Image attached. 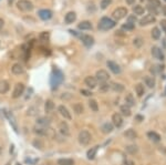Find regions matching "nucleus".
<instances>
[{
  "mask_svg": "<svg viewBox=\"0 0 166 165\" xmlns=\"http://www.w3.org/2000/svg\"><path fill=\"white\" fill-rule=\"evenodd\" d=\"M115 21H113L112 19H110L108 17H103L99 22V29L100 30H110L112 28L115 27Z\"/></svg>",
  "mask_w": 166,
  "mask_h": 165,
  "instance_id": "obj_1",
  "label": "nucleus"
},
{
  "mask_svg": "<svg viewBox=\"0 0 166 165\" xmlns=\"http://www.w3.org/2000/svg\"><path fill=\"white\" fill-rule=\"evenodd\" d=\"M62 81H63V74H62V72L58 69H54L53 74L51 76V86H52V89L57 88Z\"/></svg>",
  "mask_w": 166,
  "mask_h": 165,
  "instance_id": "obj_2",
  "label": "nucleus"
},
{
  "mask_svg": "<svg viewBox=\"0 0 166 165\" xmlns=\"http://www.w3.org/2000/svg\"><path fill=\"white\" fill-rule=\"evenodd\" d=\"M17 6L18 9L21 11H31L33 9V5L29 0H19Z\"/></svg>",
  "mask_w": 166,
  "mask_h": 165,
  "instance_id": "obj_3",
  "label": "nucleus"
},
{
  "mask_svg": "<svg viewBox=\"0 0 166 165\" xmlns=\"http://www.w3.org/2000/svg\"><path fill=\"white\" fill-rule=\"evenodd\" d=\"M91 134H90V132L88 131H81L80 132V134H79V142H80V144L82 145H88L91 141Z\"/></svg>",
  "mask_w": 166,
  "mask_h": 165,
  "instance_id": "obj_4",
  "label": "nucleus"
},
{
  "mask_svg": "<svg viewBox=\"0 0 166 165\" xmlns=\"http://www.w3.org/2000/svg\"><path fill=\"white\" fill-rule=\"evenodd\" d=\"M126 14H127V9H126V8H123V7H120L113 11L112 16L115 20H121V19L126 17Z\"/></svg>",
  "mask_w": 166,
  "mask_h": 165,
  "instance_id": "obj_5",
  "label": "nucleus"
},
{
  "mask_svg": "<svg viewBox=\"0 0 166 165\" xmlns=\"http://www.w3.org/2000/svg\"><path fill=\"white\" fill-rule=\"evenodd\" d=\"M23 91H24V86L23 83H17L14 86V93H12V98L14 99H18L20 98L22 94H23Z\"/></svg>",
  "mask_w": 166,
  "mask_h": 165,
  "instance_id": "obj_6",
  "label": "nucleus"
},
{
  "mask_svg": "<svg viewBox=\"0 0 166 165\" xmlns=\"http://www.w3.org/2000/svg\"><path fill=\"white\" fill-rule=\"evenodd\" d=\"M110 78L108 73L105 71V70H99L96 74H95V79L96 81H100V82H106Z\"/></svg>",
  "mask_w": 166,
  "mask_h": 165,
  "instance_id": "obj_7",
  "label": "nucleus"
},
{
  "mask_svg": "<svg viewBox=\"0 0 166 165\" xmlns=\"http://www.w3.org/2000/svg\"><path fill=\"white\" fill-rule=\"evenodd\" d=\"M59 131H60L61 134L65 135V136L70 135V127H69L68 123L64 122V121H62V122L59 123Z\"/></svg>",
  "mask_w": 166,
  "mask_h": 165,
  "instance_id": "obj_8",
  "label": "nucleus"
},
{
  "mask_svg": "<svg viewBox=\"0 0 166 165\" xmlns=\"http://www.w3.org/2000/svg\"><path fill=\"white\" fill-rule=\"evenodd\" d=\"M108 69L111 70L113 73H115V74H119V73H121V67H120L116 62H114V61H108Z\"/></svg>",
  "mask_w": 166,
  "mask_h": 165,
  "instance_id": "obj_9",
  "label": "nucleus"
},
{
  "mask_svg": "<svg viewBox=\"0 0 166 165\" xmlns=\"http://www.w3.org/2000/svg\"><path fill=\"white\" fill-rule=\"evenodd\" d=\"M153 22H155V17L153 14H146L145 17L139 20V24L141 26H147V24L153 23Z\"/></svg>",
  "mask_w": 166,
  "mask_h": 165,
  "instance_id": "obj_10",
  "label": "nucleus"
},
{
  "mask_svg": "<svg viewBox=\"0 0 166 165\" xmlns=\"http://www.w3.org/2000/svg\"><path fill=\"white\" fill-rule=\"evenodd\" d=\"M112 122H113V125H114V126H116V127L122 126V124H123L122 115L119 113H114L112 115Z\"/></svg>",
  "mask_w": 166,
  "mask_h": 165,
  "instance_id": "obj_11",
  "label": "nucleus"
},
{
  "mask_svg": "<svg viewBox=\"0 0 166 165\" xmlns=\"http://www.w3.org/2000/svg\"><path fill=\"white\" fill-rule=\"evenodd\" d=\"M58 111H59V113L61 114V115L64 117L65 120H71V119H72L71 114H70L69 110L64 107V105H60V107H58Z\"/></svg>",
  "mask_w": 166,
  "mask_h": 165,
  "instance_id": "obj_12",
  "label": "nucleus"
},
{
  "mask_svg": "<svg viewBox=\"0 0 166 165\" xmlns=\"http://www.w3.org/2000/svg\"><path fill=\"white\" fill-rule=\"evenodd\" d=\"M84 83L85 86H88L91 89H94L95 86H98V81H96V79H95L94 76H86L84 80Z\"/></svg>",
  "mask_w": 166,
  "mask_h": 165,
  "instance_id": "obj_13",
  "label": "nucleus"
},
{
  "mask_svg": "<svg viewBox=\"0 0 166 165\" xmlns=\"http://www.w3.org/2000/svg\"><path fill=\"white\" fill-rule=\"evenodd\" d=\"M39 17L42 19V20H49L51 17H52V11L51 10H48V9H42L38 12Z\"/></svg>",
  "mask_w": 166,
  "mask_h": 165,
  "instance_id": "obj_14",
  "label": "nucleus"
},
{
  "mask_svg": "<svg viewBox=\"0 0 166 165\" xmlns=\"http://www.w3.org/2000/svg\"><path fill=\"white\" fill-rule=\"evenodd\" d=\"M50 123H51L50 119L45 117H41L37 120V125H39L41 127H48L50 125Z\"/></svg>",
  "mask_w": 166,
  "mask_h": 165,
  "instance_id": "obj_15",
  "label": "nucleus"
},
{
  "mask_svg": "<svg viewBox=\"0 0 166 165\" xmlns=\"http://www.w3.org/2000/svg\"><path fill=\"white\" fill-rule=\"evenodd\" d=\"M82 39V42L84 43L85 47H92L93 43H94V38L91 37V36H88V35H83L81 37Z\"/></svg>",
  "mask_w": 166,
  "mask_h": 165,
  "instance_id": "obj_16",
  "label": "nucleus"
},
{
  "mask_svg": "<svg viewBox=\"0 0 166 165\" xmlns=\"http://www.w3.org/2000/svg\"><path fill=\"white\" fill-rule=\"evenodd\" d=\"M152 55L155 59H158V60H163V59H164V54H163L162 50H161L158 47H153L152 48Z\"/></svg>",
  "mask_w": 166,
  "mask_h": 165,
  "instance_id": "obj_17",
  "label": "nucleus"
},
{
  "mask_svg": "<svg viewBox=\"0 0 166 165\" xmlns=\"http://www.w3.org/2000/svg\"><path fill=\"white\" fill-rule=\"evenodd\" d=\"M75 19H77V14H75L74 11H70V12H68L64 17L65 23H68V24L73 23V22L75 21Z\"/></svg>",
  "mask_w": 166,
  "mask_h": 165,
  "instance_id": "obj_18",
  "label": "nucleus"
},
{
  "mask_svg": "<svg viewBox=\"0 0 166 165\" xmlns=\"http://www.w3.org/2000/svg\"><path fill=\"white\" fill-rule=\"evenodd\" d=\"M11 71H12V73L14 74H22L23 73V67L20 64V63H16V64L12 65V68H11Z\"/></svg>",
  "mask_w": 166,
  "mask_h": 165,
  "instance_id": "obj_19",
  "label": "nucleus"
},
{
  "mask_svg": "<svg viewBox=\"0 0 166 165\" xmlns=\"http://www.w3.org/2000/svg\"><path fill=\"white\" fill-rule=\"evenodd\" d=\"M48 130L49 129H47V127H34L33 132L36 133L37 135H40V136H45V135H48Z\"/></svg>",
  "mask_w": 166,
  "mask_h": 165,
  "instance_id": "obj_20",
  "label": "nucleus"
},
{
  "mask_svg": "<svg viewBox=\"0 0 166 165\" xmlns=\"http://www.w3.org/2000/svg\"><path fill=\"white\" fill-rule=\"evenodd\" d=\"M101 130L103 133H105V134H108V133H111L113 131V124L112 123H104L103 125H102Z\"/></svg>",
  "mask_w": 166,
  "mask_h": 165,
  "instance_id": "obj_21",
  "label": "nucleus"
},
{
  "mask_svg": "<svg viewBox=\"0 0 166 165\" xmlns=\"http://www.w3.org/2000/svg\"><path fill=\"white\" fill-rule=\"evenodd\" d=\"M124 136H125L126 139H129V140H135V139L137 138V133H136L134 130L130 129V130H127L125 133H124Z\"/></svg>",
  "mask_w": 166,
  "mask_h": 165,
  "instance_id": "obj_22",
  "label": "nucleus"
},
{
  "mask_svg": "<svg viewBox=\"0 0 166 165\" xmlns=\"http://www.w3.org/2000/svg\"><path fill=\"white\" fill-rule=\"evenodd\" d=\"M125 103L127 107H133L134 104H135V99H134V96H133V94H131V93H129V94H126L125 96Z\"/></svg>",
  "mask_w": 166,
  "mask_h": 165,
  "instance_id": "obj_23",
  "label": "nucleus"
},
{
  "mask_svg": "<svg viewBox=\"0 0 166 165\" xmlns=\"http://www.w3.org/2000/svg\"><path fill=\"white\" fill-rule=\"evenodd\" d=\"M9 83L7 81H1L0 82V94H5L9 91Z\"/></svg>",
  "mask_w": 166,
  "mask_h": 165,
  "instance_id": "obj_24",
  "label": "nucleus"
},
{
  "mask_svg": "<svg viewBox=\"0 0 166 165\" xmlns=\"http://www.w3.org/2000/svg\"><path fill=\"white\" fill-rule=\"evenodd\" d=\"M78 27L81 30H90V29H92V23L90 21H82L81 23H79Z\"/></svg>",
  "mask_w": 166,
  "mask_h": 165,
  "instance_id": "obj_25",
  "label": "nucleus"
},
{
  "mask_svg": "<svg viewBox=\"0 0 166 165\" xmlns=\"http://www.w3.org/2000/svg\"><path fill=\"white\" fill-rule=\"evenodd\" d=\"M44 109H45V112H48V113L52 112V111H53V109H54L53 101H51V100H47V101H45V104H44Z\"/></svg>",
  "mask_w": 166,
  "mask_h": 165,
  "instance_id": "obj_26",
  "label": "nucleus"
},
{
  "mask_svg": "<svg viewBox=\"0 0 166 165\" xmlns=\"http://www.w3.org/2000/svg\"><path fill=\"white\" fill-rule=\"evenodd\" d=\"M58 165H74V161L72 158H60L58 160Z\"/></svg>",
  "mask_w": 166,
  "mask_h": 165,
  "instance_id": "obj_27",
  "label": "nucleus"
},
{
  "mask_svg": "<svg viewBox=\"0 0 166 165\" xmlns=\"http://www.w3.org/2000/svg\"><path fill=\"white\" fill-rule=\"evenodd\" d=\"M98 148L99 146H94V148H92L91 150H89L88 153H86V156H88L89 160H93V158L95 157L96 152H98Z\"/></svg>",
  "mask_w": 166,
  "mask_h": 165,
  "instance_id": "obj_28",
  "label": "nucleus"
},
{
  "mask_svg": "<svg viewBox=\"0 0 166 165\" xmlns=\"http://www.w3.org/2000/svg\"><path fill=\"white\" fill-rule=\"evenodd\" d=\"M135 91H136V94H137L139 96H143V94H144V92H145V90H144V86L141 84V83L136 84Z\"/></svg>",
  "mask_w": 166,
  "mask_h": 165,
  "instance_id": "obj_29",
  "label": "nucleus"
},
{
  "mask_svg": "<svg viewBox=\"0 0 166 165\" xmlns=\"http://www.w3.org/2000/svg\"><path fill=\"white\" fill-rule=\"evenodd\" d=\"M144 82H145V84L149 88H153V86H155V81H154V79H153L152 76H145L144 78Z\"/></svg>",
  "mask_w": 166,
  "mask_h": 165,
  "instance_id": "obj_30",
  "label": "nucleus"
},
{
  "mask_svg": "<svg viewBox=\"0 0 166 165\" xmlns=\"http://www.w3.org/2000/svg\"><path fill=\"white\" fill-rule=\"evenodd\" d=\"M32 144H33L34 148H39V150H42L44 146V143L42 142V140L41 139H36L33 142H32Z\"/></svg>",
  "mask_w": 166,
  "mask_h": 165,
  "instance_id": "obj_31",
  "label": "nucleus"
},
{
  "mask_svg": "<svg viewBox=\"0 0 166 165\" xmlns=\"http://www.w3.org/2000/svg\"><path fill=\"white\" fill-rule=\"evenodd\" d=\"M147 136L154 142H158L159 140H161V136H159L156 132H149V133H147Z\"/></svg>",
  "mask_w": 166,
  "mask_h": 165,
  "instance_id": "obj_32",
  "label": "nucleus"
},
{
  "mask_svg": "<svg viewBox=\"0 0 166 165\" xmlns=\"http://www.w3.org/2000/svg\"><path fill=\"white\" fill-rule=\"evenodd\" d=\"M121 113L124 115V117H130L131 115V109H130V107H127V105H122L121 107Z\"/></svg>",
  "mask_w": 166,
  "mask_h": 165,
  "instance_id": "obj_33",
  "label": "nucleus"
},
{
  "mask_svg": "<svg viewBox=\"0 0 166 165\" xmlns=\"http://www.w3.org/2000/svg\"><path fill=\"white\" fill-rule=\"evenodd\" d=\"M89 107L91 109L92 111H94V112H98L99 111V105H98V102L95 100H90L89 101Z\"/></svg>",
  "mask_w": 166,
  "mask_h": 165,
  "instance_id": "obj_34",
  "label": "nucleus"
},
{
  "mask_svg": "<svg viewBox=\"0 0 166 165\" xmlns=\"http://www.w3.org/2000/svg\"><path fill=\"white\" fill-rule=\"evenodd\" d=\"M73 110H74V112L77 114H81L83 113L84 109H83V105H82L81 103H75L74 105H73Z\"/></svg>",
  "mask_w": 166,
  "mask_h": 165,
  "instance_id": "obj_35",
  "label": "nucleus"
},
{
  "mask_svg": "<svg viewBox=\"0 0 166 165\" xmlns=\"http://www.w3.org/2000/svg\"><path fill=\"white\" fill-rule=\"evenodd\" d=\"M159 37H161V30H159L157 27L153 28V30H152V38L155 39V40H157V39H159Z\"/></svg>",
  "mask_w": 166,
  "mask_h": 165,
  "instance_id": "obj_36",
  "label": "nucleus"
},
{
  "mask_svg": "<svg viewBox=\"0 0 166 165\" xmlns=\"http://www.w3.org/2000/svg\"><path fill=\"white\" fill-rule=\"evenodd\" d=\"M126 151L129 152L130 154H136L139 152V148L136 145H129V146H126Z\"/></svg>",
  "mask_w": 166,
  "mask_h": 165,
  "instance_id": "obj_37",
  "label": "nucleus"
},
{
  "mask_svg": "<svg viewBox=\"0 0 166 165\" xmlns=\"http://www.w3.org/2000/svg\"><path fill=\"white\" fill-rule=\"evenodd\" d=\"M149 7L158 9L161 7V2H159V0H149Z\"/></svg>",
  "mask_w": 166,
  "mask_h": 165,
  "instance_id": "obj_38",
  "label": "nucleus"
},
{
  "mask_svg": "<svg viewBox=\"0 0 166 165\" xmlns=\"http://www.w3.org/2000/svg\"><path fill=\"white\" fill-rule=\"evenodd\" d=\"M115 92H122L123 90H124V86L122 84H120V83H113L112 86H111Z\"/></svg>",
  "mask_w": 166,
  "mask_h": 165,
  "instance_id": "obj_39",
  "label": "nucleus"
},
{
  "mask_svg": "<svg viewBox=\"0 0 166 165\" xmlns=\"http://www.w3.org/2000/svg\"><path fill=\"white\" fill-rule=\"evenodd\" d=\"M144 11H145V9L142 6H135L133 8V12L135 14H144Z\"/></svg>",
  "mask_w": 166,
  "mask_h": 165,
  "instance_id": "obj_40",
  "label": "nucleus"
},
{
  "mask_svg": "<svg viewBox=\"0 0 166 165\" xmlns=\"http://www.w3.org/2000/svg\"><path fill=\"white\" fill-rule=\"evenodd\" d=\"M38 112H39V109H37L36 107H31L28 109L27 114L28 115H30V117H33V115H37Z\"/></svg>",
  "mask_w": 166,
  "mask_h": 165,
  "instance_id": "obj_41",
  "label": "nucleus"
},
{
  "mask_svg": "<svg viewBox=\"0 0 166 165\" xmlns=\"http://www.w3.org/2000/svg\"><path fill=\"white\" fill-rule=\"evenodd\" d=\"M143 39L141 38V37H137V38H135L134 39V41H133V45H135L136 48H141L143 45Z\"/></svg>",
  "mask_w": 166,
  "mask_h": 165,
  "instance_id": "obj_42",
  "label": "nucleus"
},
{
  "mask_svg": "<svg viewBox=\"0 0 166 165\" xmlns=\"http://www.w3.org/2000/svg\"><path fill=\"white\" fill-rule=\"evenodd\" d=\"M110 88H111V86H110L108 83L102 82V84L100 86V91H102V92H106V91L110 90Z\"/></svg>",
  "mask_w": 166,
  "mask_h": 165,
  "instance_id": "obj_43",
  "label": "nucleus"
},
{
  "mask_svg": "<svg viewBox=\"0 0 166 165\" xmlns=\"http://www.w3.org/2000/svg\"><path fill=\"white\" fill-rule=\"evenodd\" d=\"M111 4H112V0H102L100 6H101L102 9H106Z\"/></svg>",
  "mask_w": 166,
  "mask_h": 165,
  "instance_id": "obj_44",
  "label": "nucleus"
},
{
  "mask_svg": "<svg viewBox=\"0 0 166 165\" xmlns=\"http://www.w3.org/2000/svg\"><path fill=\"white\" fill-rule=\"evenodd\" d=\"M134 27H135V26H134L133 23H130V22H127V23H124V24H123V26H122V29H123V30L130 31V30H133V29H134Z\"/></svg>",
  "mask_w": 166,
  "mask_h": 165,
  "instance_id": "obj_45",
  "label": "nucleus"
},
{
  "mask_svg": "<svg viewBox=\"0 0 166 165\" xmlns=\"http://www.w3.org/2000/svg\"><path fill=\"white\" fill-rule=\"evenodd\" d=\"M49 37H50V33H49V32H41L40 33V39H42L44 41H47L48 39H49Z\"/></svg>",
  "mask_w": 166,
  "mask_h": 165,
  "instance_id": "obj_46",
  "label": "nucleus"
},
{
  "mask_svg": "<svg viewBox=\"0 0 166 165\" xmlns=\"http://www.w3.org/2000/svg\"><path fill=\"white\" fill-rule=\"evenodd\" d=\"M127 22L134 24L136 22V17L135 16H129V17H127Z\"/></svg>",
  "mask_w": 166,
  "mask_h": 165,
  "instance_id": "obj_47",
  "label": "nucleus"
},
{
  "mask_svg": "<svg viewBox=\"0 0 166 165\" xmlns=\"http://www.w3.org/2000/svg\"><path fill=\"white\" fill-rule=\"evenodd\" d=\"M80 92H81V94H83L84 96H90L92 94V93L90 92V91H88V90H81Z\"/></svg>",
  "mask_w": 166,
  "mask_h": 165,
  "instance_id": "obj_48",
  "label": "nucleus"
},
{
  "mask_svg": "<svg viewBox=\"0 0 166 165\" xmlns=\"http://www.w3.org/2000/svg\"><path fill=\"white\" fill-rule=\"evenodd\" d=\"M125 1H126V4L130 5V6H132V5L135 2V0H125Z\"/></svg>",
  "mask_w": 166,
  "mask_h": 165,
  "instance_id": "obj_49",
  "label": "nucleus"
},
{
  "mask_svg": "<svg viewBox=\"0 0 166 165\" xmlns=\"http://www.w3.org/2000/svg\"><path fill=\"white\" fill-rule=\"evenodd\" d=\"M161 24H162V27H163V29L166 31V21L165 20H163L162 22H161Z\"/></svg>",
  "mask_w": 166,
  "mask_h": 165,
  "instance_id": "obj_50",
  "label": "nucleus"
},
{
  "mask_svg": "<svg viewBox=\"0 0 166 165\" xmlns=\"http://www.w3.org/2000/svg\"><path fill=\"white\" fill-rule=\"evenodd\" d=\"M4 24H5L4 19H1V18H0V29H2V27H4Z\"/></svg>",
  "mask_w": 166,
  "mask_h": 165,
  "instance_id": "obj_51",
  "label": "nucleus"
},
{
  "mask_svg": "<svg viewBox=\"0 0 166 165\" xmlns=\"http://www.w3.org/2000/svg\"><path fill=\"white\" fill-rule=\"evenodd\" d=\"M125 165H134V163H133L132 161H126L125 162Z\"/></svg>",
  "mask_w": 166,
  "mask_h": 165,
  "instance_id": "obj_52",
  "label": "nucleus"
},
{
  "mask_svg": "<svg viewBox=\"0 0 166 165\" xmlns=\"http://www.w3.org/2000/svg\"><path fill=\"white\" fill-rule=\"evenodd\" d=\"M8 2H9V4H12V2H14V0H8Z\"/></svg>",
  "mask_w": 166,
  "mask_h": 165,
  "instance_id": "obj_53",
  "label": "nucleus"
},
{
  "mask_svg": "<svg viewBox=\"0 0 166 165\" xmlns=\"http://www.w3.org/2000/svg\"><path fill=\"white\" fill-rule=\"evenodd\" d=\"M6 165H10V163H9V162H8V163H7V164H6Z\"/></svg>",
  "mask_w": 166,
  "mask_h": 165,
  "instance_id": "obj_54",
  "label": "nucleus"
},
{
  "mask_svg": "<svg viewBox=\"0 0 166 165\" xmlns=\"http://www.w3.org/2000/svg\"><path fill=\"white\" fill-rule=\"evenodd\" d=\"M16 165H20V163H17V164H16Z\"/></svg>",
  "mask_w": 166,
  "mask_h": 165,
  "instance_id": "obj_55",
  "label": "nucleus"
},
{
  "mask_svg": "<svg viewBox=\"0 0 166 165\" xmlns=\"http://www.w3.org/2000/svg\"><path fill=\"white\" fill-rule=\"evenodd\" d=\"M165 1H166V0H165Z\"/></svg>",
  "mask_w": 166,
  "mask_h": 165,
  "instance_id": "obj_56",
  "label": "nucleus"
}]
</instances>
